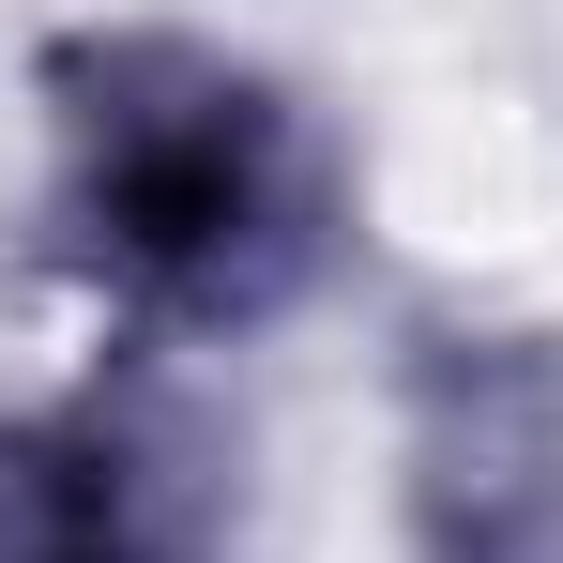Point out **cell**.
I'll return each instance as SVG.
<instances>
[{"mask_svg": "<svg viewBox=\"0 0 563 563\" xmlns=\"http://www.w3.org/2000/svg\"><path fill=\"white\" fill-rule=\"evenodd\" d=\"M46 122H62V244L137 320H260L335 244L320 122L213 46H168V31L62 46Z\"/></svg>", "mask_w": 563, "mask_h": 563, "instance_id": "6da1fadb", "label": "cell"}, {"mask_svg": "<svg viewBox=\"0 0 563 563\" xmlns=\"http://www.w3.org/2000/svg\"><path fill=\"white\" fill-rule=\"evenodd\" d=\"M411 563H563V335H457L411 380Z\"/></svg>", "mask_w": 563, "mask_h": 563, "instance_id": "7a4b0ae2", "label": "cell"}, {"mask_svg": "<svg viewBox=\"0 0 563 563\" xmlns=\"http://www.w3.org/2000/svg\"><path fill=\"white\" fill-rule=\"evenodd\" d=\"M0 563H198V503L137 411H31L0 427Z\"/></svg>", "mask_w": 563, "mask_h": 563, "instance_id": "3957f363", "label": "cell"}]
</instances>
